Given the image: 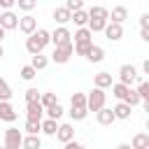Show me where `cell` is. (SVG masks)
<instances>
[{"mask_svg": "<svg viewBox=\"0 0 149 149\" xmlns=\"http://www.w3.org/2000/svg\"><path fill=\"white\" fill-rule=\"evenodd\" d=\"M26 102H40V91L37 88H28L26 91Z\"/></svg>", "mask_w": 149, "mask_h": 149, "instance_id": "60d3db41", "label": "cell"}, {"mask_svg": "<svg viewBox=\"0 0 149 149\" xmlns=\"http://www.w3.org/2000/svg\"><path fill=\"white\" fill-rule=\"evenodd\" d=\"M26 51H28L30 56H35V54H42V47H40V42H37L33 35H28V40H26Z\"/></svg>", "mask_w": 149, "mask_h": 149, "instance_id": "4316f807", "label": "cell"}, {"mask_svg": "<svg viewBox=\"0 0 149 149\" xmlns=\"http://www.w3.org/2000/svg\"><path fill=\"white\" fill-rule=\"evenodd\" d=\"M54 102H58V98H56V93H51V91H44V93H40V105L47 109V107H51Z\"/></svg>", "mask_w": 149, "mask_h": 149, "instance_id": "f1b7e54d", "label": "cell"}, {"mask_svg": "<svg viewBox=\"0 0 149 149\" xmlns=\"http://www.w3.org/2000/svg\"><path fill=\"white\" fill-rule=\"evenodd\" d=\"M102 58H105V49L98 47V44H93L91 51H88V56H86V61H91V63H100Z\"/></svg>", "mask_w": 149, "mask_h": 149, "instance_id": "cb8c5ba5", "label": "cell"}, {"mask_svg": "<svg viewBox=\"0 0 149 149\" xmlns=\"http://www.w3.org/2000/svg\"><path fill=\"white\" fill-rule=\"evenodd\" d=\"M19 30H21L23 35H33V33L37 30V19H35L33 14H23V16L19 19Z\"/></svg>", "mask_w": 149, "mask_h": 149, "instance_id": "52a82bcc", "label": "cell"}, {"mask_svg": "<svg viewBox=\"0 0 149 149\" xmlns=\"http://www.w3.org/2000/svg\"><path fill=\"white\" fill-rule=\"evenodd\" d=\"M70 21H74L77 28H86V23H88V14H86V9H77V12H72V19H70Z\"/></svg>", "mask_w": 149, "mask_h": 149, "instance_id": "44dd1931", "label": "cell"}, {"mask_svg": "<svg viewBox=\"0 0 149 149\" xmlns=\"http://www.w3.org/2000/svg\"><path fill=\"white\" fill-rule=\"evenodd\" d=\"M95 119H98V123L100 126H112L116 119H114V112L109 109V107H102V109H98L95 112Z\"/></svg>", "mask_w": 149, "mask_h": 149, "instance_id": "5bb4252c", "label": "cell"}, {"mask_svg": "<svg viewBox=\"0 0 149 149\" xmlns=\"http://www.w3.org/2000/svg\"><path fill=\"white\" fill-rule=\"evenodd\" d=\"M16 109L9 105V100H0V121H7V123H14L16 121Z\"/></svg>", "mask_w": 149, "mask_h": 149, "instance_id": "30bf717a", "label": "cell"}, {"mask_svg": "<svg viewBox=\"0 0 149 149\" xmlns=\"http://www.w3.org/2000/svg\"><path fill=\"white\" fill-rule=\"evenodd\" d=\"M70 19H72V12H68L65 7H56V9H54V21H56L58 26L70 23Z\"/></svg>", "mask_w": 149, "mask_h": 149, "instance_id": "2e32d148", "label": "cell"}, {"mask_svg": "<svg viewBox=\"0 0 149 149\" xmlns=\"http://www.w3.org/2000/svg\"><path fill=\"white\" fill-rule=\"evenodd\" d=\"M21 149H42V140H40V135H23V140H21Z\"/></svg>", "mask_w": 149, "mask_h": 149, "instance_id": "ac0fdd59", "label": "cell"}, {"mask_svg": "<svg viewBox=\"0 0 149 149\" xmlns=\"http://www.w3.org/2000/svg\"><path fill=\"white\" fill-rule=\"evenodd\" d=\"M116 149H133L130 144H126V142H121V144H116Z\"/></svg>", "mask_w": 149, "mask_h": 149, "instance_id": "7dc6e473", "label": "cell"}, {"mask_svg": "<svg viewBox=\"0 0 149 149\" xmlns=\"http://www.w3.org/2000/svg\"><path fill=\"white\" fill-rule=\"evenodd\" d=\"M142 72H144V74H149V61H144V63H142Z\"/></svg>", "mask_w": 149, "mask_h": 149, "instance_id": "bcb514c9", "label": "cell"}, {"mask_svg": "<svg viewBox=\"0 0 149 149\" xmlns=\"http://www.w3.org/2000/svg\"><path fill=\"white\" fill-rule=\"evenodd\" d=\"M2 40H5V30L0 28V44H2Z\"/></svg>", "mask_w": 149, "mask_h": 149, "instance_id": "c3c4849f", "label": "cell"}, {"mask_svg": "<svg viewBox=\"0 0 149 149\" xmlns=\"http://www.w3.org/2000/svg\"><path fill=\"white\" fill-rule=\"evenodd\" d=\"M21 140H23V133L19 130V128H7L5 130V147H9V149H19L21 147Z\"/></svg>", "mask_w": 149, "mask_h": 149, "instance_id": "277c9868", "label": "cell"}, {"mask_svg": "<svg viewBox=\"0 0 149 149\" xmlns=\"http://www.w3.org/2000/svg\"><path fill=\"white\" fill-rule=\"evenodd\" d=\"M56 140L58 142H72L74 140V128H72V123H61L58 126V130H56Z\"/></svg>", "mask_w": 149, "mask_h": 149, "instance_id": "8fae6325", "label": "cell"}, {"mask_svg": "<svg viewBox=\"0 0 149 149\" xmlns=\"http://www.w3.org/2000/svg\"><path fill=\"white\" fill-rule=\"evenodd\" d=\"M88 116V109L86 107H70V119L72 121H84Z\"/></svg>", "mask_w": 149, "mask_h": 149, "instance_id": "1f68e13d", "label": "cell"}, {"mask_svg": "<svg viewBox=\"0 0 149 149\" xmlns=\"http://www.w3.org/2000/svg\"><path fill=\"white\" fill-rule=\"evenodd\" d=\"M121 102H126V105H130V107H135V105H140L142 100H140V95L135 93V88H128V93H126V98H123Z\"/></svg>", "mask_w": 149, "mask_h": 149, "instance_id": "836d02e7", "label": "cell"}, {"mask_svg": "<svg viewBox=\"0 0 149 149\" xmlns=\"http://www.w3.org/2000/svg\"><path fill=\"white\" fill-rule=\"evenodd\" d=\"M16 5H19V9H23L26 14H30V12L37 7V0H16Z\"/></svg>", "mask_w": 149, "mask_h": 149, "instance_id": "74e56055", "label": "cell"}, {"mask_svg": "<svg viewBox=\"0 0 149 149\" xmlns=\"http://www.w3.org/2000/svg\"><path fill=\"white\" fill-rule=\"evenodd\" d=\"M0 149H9V147H5V144H2V147H0Z\"/></svg>", "mask_w": 149, "mask_h": 149, "instance_id": "f907efd6", "label": "cell"}, {"mask_svg": "<svg viewBox=\"0 0 149 149\" xmlns=\"http://www.w3.org/2000/svg\"><path fill=\"white\" fill-rule=\"evenodd\" d=\"M33 37L40 42V47H42V49H44V47L51 42V33H49V30H44V28H37V30L33 33Z\"/></svg>", "mask_w": 149, "mask_h": 149, "instance_id": "603a6c76", "label": "cell"}, {"mask_svg": "<svg viewBox=\"0 0 149 149\" xmlns=\"http://www.w3.org/2000/svg\"><path fill=\"white\" fill-rule=\"evenodd\" d=\"M137 79H140V74H137V68H135V65L123 63V65L119 68V81H121V84L130 86V84H133V81H137Z\"/></svg>", "mask_w": 149, "mask_h": 149, "instance_id": "7a4b0ae2", "label": "cell"}, {"mask_svg": "<svg viewBox=\"0 0 149 149\" xmlns=\"http://www.w3.org/2000/svg\"><path fill=\"white\" fill-rule=\"evenodd\" d=\"M63 112H65V109L61 107V102H54L51 107H47V109H44V114H47V119H54V121H58V119L63 116Z\"/></svg>", "mask_w": 149, "mask_h": 149, "instance_id": "d4e9b609", "label": "cell"}, {"mask_svg": "<svg viewBox=\"0 0 149 149\" xmlns=\"http://www.w3.org/2000/svg\"><path fill=\"white\" fill-rule=\"evenodd\" d=\"M128 88H130V86H126V84L116 81V84H112V95H114L116 100H123V98H126V93H128Z\"/></svg>", "mask_w": 149, "mask_h": 149, "instance_id": "83f0119b", "label": "cell"}, {"mask_svg": "<svg viewBox=\"0 0 149 149\" xmlns=\"http://www.w3.org/2000/svg\"><path fill=\"white\" fill-rule=\"evenodd\" d=\"M86 14H88V19H109V9H105L102 5H93L91 9H86Z\"/></svg>", "mask_w": 149, "mask_h": 149, "instance_id": "d6986e66", "label": "cell"}, {"mask_svg": "<svg viewBox=\"0 0 149 149\" xmlns=\"http://www.w3.org/2000/svg\"><path fill=\"white\" fill-rule=\"evenodd\" d=\"M47 65H49V58L42 56V54H35L33 61H30V68H35V70H44Z\"/></svg>", "mask_w": 149, "mask_h": 149, "instance_id": "f546056e", "label": "cell"}, {"mask_svg": "<svg viewBox=\"0 0 149 149\" xmlns=\"http://www.w3.org/2000/svg\"><path fill=\"white\" fill-rule=\"evenodd\" d=\"M0 28L7 33V30H14V28H19V16L12 12V9H5V12H0Z\"/></svg>", "mask_w": 149, "mask_h": 149, "instance_id": "5b68a950", "label": "cell"}, {"mask_svg": "<svg viewBox=\"0 0 149 149\" xmlns=\"http://www.w3.org/2000/svg\"><path fill=\"white\" fill-rule=\"evenodd\" d=\"M72 42H68V44H61V47H54V54H51V61L54 63H58V65H63V63H68L70 61V56H72Z\"/></svg>", "mask_w": 149, "mask_h": 149, "instance_id": "3957f363", "label": "cell"}, {"mask_svg": "<svg viewBox=\"0 0 149 149\" xmlns=\"http://www.w3.org/2000/svg\"><path fill=\"white\" fill-rule=\"evenodd\" d=\"M63 149H81V144L72 140V142H65V147H63Z\"/></svg>", "mask_w": 149, "mask_h": 149, "instance_id": "ee69618b", "label": "cell"}, {"mask_svg": "<svg viewBox=\"0 0 149 149\" xmlns=\"http://www.w3.org/2000/svg\"><path fill=\"white\" fill-rule=\"evenodd\" d=\"M68 42H72V33H70L65 26H58V28L51 33V44H54V47H61V44H68Z\"/></svg>", "mask_w": 149, "mask_h": 149, "instance_id": "8992f818", "label": "cell"}, {"mask_svg": "<svg viewBox=\"0 0 149 149\" xmlns=\"http://www.w3.org/2000/svg\"><path fill=\"white\" fill-rule=\"evenodd\" d=\"M91 47H93V42H84V44H72V49H74V54L77 56H88V51H91Z\"/></svg>", "mask_w": 149, "mask_h": 149, "instance_id": "e575fe53", "label": "cell"}, {"mask_svg": "<svg viewBox=\"0 0 149 149\" xmlns=\"http://www.w3.org/2000/svg\"><path fill=\"white\" fill-rule=\"evenodd\" d=\"M112 112H114V119H121V121H128V119H130V114H133V107L119 100V102H116V105L112 107Z\"/></svg>", "mask_w": 149, "mask_h": 149, "instance_id": "7c38bea8", "label": "cell"}, {"mask_svg": "<svg viewBox=\"0 0 149 149\" xmlns=\"http://www.w3.org/2000/svg\"><path fill=\"white\" fill-rule=\"evenodd\" d=\"M81 149H86V147H84V144H81Z\"/></svg>", "mask_w": 149, "mask_h": 149, "instance_id": "816d5d0a", "label": "cell"}, {"mask_svg": "<svg viewBox=\"0 0 149 149\" xmlns=\"http://www.w3.org/2000/svg\"><path fill=\"white\" fill-rule=\"evenodd\" d=\"M91 37H93V33H91L88 28H77V30H74V35H72V40H74V44H84V42H93Z\"/></svg>", "mask_w": 149, "mask_h": 149, "instance_id": "ffe728a7", "label": "cell"}, {"mask_svg": "<svg viewBox=\"0 0 149 149\" xmlns=\"http://www.w3.org/2000/svg\"><path fill=\"white\" fill-rule=\"evenodd\" d=\"M19 74H21V79H23V81H33V79H35V74H37V70H35V68H30V65H23V68L19 70Z\"/></svg>", "mask_w": 149, "mask_h": 149, "instance_id": "d6a6232c", "label": "cell"}, {"mask_svg": "<svg viewBox=\"0 0 149 149\" xmlns=\"http://www.w3.org/2000/svg\"><path fill=\"white\" fill-rule=\"evenodd\" d=\"M112 84H114V81H112V74H109V72H98V74L93 77V86H95V88H102V91H105V88H109Z\"/></svg>", "mask_w": 149, "mask_h": 149, "instance_id": "9a60e30c", "label": "cell"}, {"mask_svg": "<svg viewBox=\"0 0 149 149\" xmlns=\"http://www.w3.org/2000/svg\"><path fill=\"white\" fill-rule=\"evenodd\" d=\"M12 98V86L7 84V79L0 77V100H9Z\"/></svg>", "mask_w": 149, "mask_h": 149, "instance_id": "d590c367", "label": "cell"}, {"mask_svg": "<svg viewBox=\"0 0 149 149\" xmlns=\"http://www.w3.org/2000/svg\"><path fill=\"white\" fill-rule=\"evenodd\" d=\"M105 26H107L105 19H88V23H86V28H88L91 33H102Z\"/></svg>", "mask_w": 149, "mask_h": 149, "instance_id": "484cf974", "label": "cell"}, {"mask_svg": "<svg viewBox=\"0 0 149 149\" xmlns=\"http://www.w3.org/2000/svg\"><path fill=\"white\" fill-rule=\"evenodd\" d=\"M70 105L72 107H86V93H72Z\"/></svg>", "mask_w": 149, "mask_h": 149, "instance_id": "8d00e7d4", "label": "cell"}, {"mask_svg": "<svg viewBox=\"0 0 149 149\" xmlns=\"http://www.w3.org/2000/svg\"><path fill=\"white\" fill-rule=\"evenodd\" d=\"M105 37L109 40V42H119L121 37H123V26H119V23H112V21H107V26H105Z\"/></svg>", "mask_w": 149, "mask_h": 149, "instance_id": "9c48e42d", "label": "cell"}, {"mask_svg": "<svg viewBox=\"0 0 149 149\" xmlns=\"http://www.w3.org/2000/svg\"><path fill=\"white\" fill-rule=\"evenodd\" d=\"M130 147L133 149H149V133H135Z\"/></svg>", "mask_w": 149, "mask_h": 149, "instance_id": "e0dca14e", "label": "cell"}, {"mask_svg": "<svg viewBox=\"0 0 149 149\" xmlns=\"http://www.w3.org/2000/svg\"><path fill=\"white\" fill-rule=\"evenodd\" d=\"M68 12H77V9H84V0H65L63 5Z\"/></svg>", "mask_w": 149, "mask_h": 149, "instance_id": "ab89813d", "label": "cell"}, {"mask_svg": "<svg viewBox=\"0 0 149 149\" xmlns=\"http://www.w3.org/2000/svg\"><path fill=\"white\" fill-rule=\"evenodd\" d=\"M23 130L28 133V135H40V121H26V126H23Z\"/></svg>", "mask_w": 149, "mask_h": 149, "instance_id": "f35d334b", "label": "cell"}, {"mask_svg": "<svg viewBox=\"0 0 149 149\" xmlns=\"http://www.w3.org/2000/svg\"><path fill=\"white\" fill-rule=\"evenodd\" d=\"M126 19H128V9H126L123 5H116V7H112V12H109V19H107V21H112V23H119V26H121Z\"/></svg>", "mask_w": 149, "mask_h": 149, "instance_id": "4fadbf2b", "label": "cell"}, {"mask_svg": "<svg viewBox=\"0 0 149 149\" xmlns=\"http://www.w3.org/2000/svg\"><path fill=\"white\" fill-rule=\"evenodd\" d=\"M40 133H44V135H56V130H58V121H54V119H44V121H40Z\"/></svg>", "mask_w": 149, "mask_h": 149, "instance_id": "7402d4cb", "label": "cell"}, {"mask_svg": "<svg viewBox=\"0 0 149 149\" xmlns=\"http://www.w3.org/2000/svg\"><path fill=\"white\" fill-rule=\"evenodd\" d=\"M44 107L40 102H26V121H42Z\"/></svg>", "mask_w": 149, "mask_h": 149, "instance_id": "ba28073f", "label": "cell"}, {"mask_svg": "<svg viewBox=\"0 0 149 149\" xmlns=\"http://www.w3.org/2000/svg\"><path fill=\"white\" fill-rule=\"evenodd\" d=\"M2 56H5V47L0 44V58H2Z\"/></svg>", "mask_w": 149, "mask_h": 149, "instance_id": "681fc988", "label": "cell"}, {"mask_svg": "<svg viewBox=\"0 0 149 149\" xmlns=\"http://www.w3.org/2000/svg\"><path fill=\"white\" fill-rule=\"evenodd\" d=\"M140 37H142L144 42H149V28H142V30H140Z\"/></svg>", "mask_w": 149, "mask_h": 149, "instance_id": "f6af8a7d", "label": "cell"}, {"mask_svg": "<svg viewBox=\"0 0 149 149\" xmlns=\"http://www.w3.org/2000/svg\"><path fill=\"white\" fill-rule=\"evenodd\" d=\"M140 28H149V14H142L140 16Z\"/></svg>", "mask_w": 149, "mask_h": 149, "instance_id": "7bdbcfd3", "label": "cell"}, {"mask_svg": "<svg viewBox=\"0 0 149 149\" xmlns=\"http://www.w3.org/2000/svg\"><path fill=\"white\" fill-rule=\"evenodd\" d=\"M140 84H137V88H135V93L140 95V100L142 102H149V84L147 81H142V79H137Z\"/></svg>", "mask_w": 149, "mask_h": 149, "instance_id": "4dcf8cb0", "label": "cell"}, {"mask_svg": "<svg viewBox=\"0 0 149 149\" xmlns=\"http://www.w3.org/2000/svg\"><path fill=\"white\" fill-rule=\"evenodd\" d=\"M14 5H16V0H0V7L2 9H12Z\"/></svg>", "mask_w": 149, "mask_h": 149, "instance_id": "b9f144b4", "label": "cell"}, {"mask_svg": "<svg viewBox=\"0 0 149 149\" xmlns=\"http://www.w3.org/2000/svg\"><path fill=\"white\" fill-rule=\"evenodd\" d=\"M105 100H107V93L102 88H95L93 86V91L86 95V109L88 112H98V109L105 107Z\"/></svg>", "mask_w": 149, "mask_h": 149, "instance_id": "6da1fadb", "label": "cell"}]
</instances>
